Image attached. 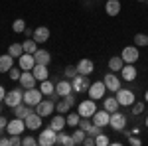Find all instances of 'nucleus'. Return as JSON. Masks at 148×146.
<instances>
[{
  "instance_id": "nucleus-1",
  "label": "nucleus",
  "mask_w": 148,
  "mask_h": 146,
  "mask_svg": "<svg viewBox=\"0 0 148 146\" xmlns=\"http://www.w3.org/2000/svg\"><path fill=\"white\" fill-rule=\"evenodd\" d=\"M87 93H89V99H93V101H101L103 97H105V93H107L105 81H95V83H91L89 89H87Z\"/></svg>"
},
{
  "instance_id": "nucleus-2",
  "label": "nucleus",
  "mask_w": 148,
  "mask_h": 146,
  "mask_svg": "<svg viewBox=\"0 0 148 146\" xmlns=\"http://www.w3.org/2000/svg\"><path fill=\"white\" fill-rule=\"evenodd\" d=\"M42 99H44V93H42L40 89H36V87H32V89H24V103H26V105L36 107Z\"/></svg>"
},
{
  "instance_id": "nucleus-3",
  "label": "nucleus",
  "mask_w": 148,
  "mask_h": 146,
  "mask_svg": "<svg viewBox=\"0 0 148 146\" xmlns=\"http://www.w3.org/2000/svg\"><path fill=\"white\" fill-rule=\"evenodd\" d=\"M116 101H119V105L121 107H132V103L136 101V97H134V93L130 89H121L116 91Z\"/></svg>"
},
{
  "instance_id": "nucleus-4",
  "label": "nucleus",
  "mask_w": 148,
  "mask_h": 146,
  "mask_svg": "<svg viewBox=\"0 0 148 146\" xmlns=\"http://www.w3.org/2000/svg\"><path fill=\"white\" fill-rule=\"evenodd\" d=\"M71 85H73V93H83V91H87L89 85H91L89 75H81V73H77L75 77L71 79Z\"/></svg>"
},
{
  "instance_id": "nucleus-5",
  "label": "nucleus",
  "mask_w": 148,
  "mask_h": 146,
  "mask_svg": "<svg viewBox=\"0 0 148 146\" xmlns=\"http://www.w3.org/2000/svg\"><path fill=\"white\" fill-rule=\"evenodd\" d=\"M56 136H57V130H53L51 126L49 128H44L40 136H38V144L42 146H53L56 144Z\"/></svg>"
},
{
  "instance_id": "nucleus-6",
  "label": "nucleus",
  "mask_w": 148,
  "mask_h": 146,
  "mask_svg": "<svg viewBox=\"0 0 148 146\" xmlns=\"http://www.w3.org/2000/svg\"><path fill=\"white\" fill-rule=\"evenodd\" d=\"M4 101H6V107H10V109H14V107H18L20 103H24V93L22 89H12L6 93V97H4Z\"/></svg>"
},
{
  "instance_id": "nucleus-7",
  "label": "nucleus",
  "mask_w": 148,
  "mask_h": 146,
  "mask_svg": "<svg viewBox=\"0 0 148 146\" xmlns=\"http://www.w3.org/2000/svg\"><path fill=\"white\" fill-rule=\"evenodd\" d=\"M95 111H97V103L93 101V99L81 101L79 105H77V112H79L81 117H85V119H91L93 114H95Z\"/></svg>"
},
{
  "instance_id": "nucleus-8",
  "label": "nucleus",
  "mask_w": 148,
  "mask_h": 146,
  "mask_svg": "<svg viewBox=\"0 0 148 146\" xmlns=\"http://www.w3.org/2000/svg\"><path fill=\"white\" fill-rule=\"evenodd\" d=\"M53 109H56V101L53 99H49V101H42L36 105V112L40 114V117H51L53 114Z\"/></svg>"
},
{
  "instance_id": "nucleus-9",
  "label": "nucleus",
  "mask_w": 148,
  "mask_h": 146,
  "mask_svg": "<svg viewBox=\"0 0 148 146\" xmlns=\"http://www.w3.org/2000/svg\"><path fill=\"white\" fill-rule=\"evenodd\" d=\"M109 126H111L113 130H125V126H126V114H123V112H119V111L111 112Z\"/></svg>"
},
{
  "instance_id": "nucleus-10",
  "label": "nucleus",
  "mask_w": 148,
  "mask_h": 146,
  "mask_svg": "<svg viewBox=\"0 0 148 146\" xmlns=\"http://www.w3.org/2000/svg\"><path fill=\"white\" fill-rule=\"evenodd\" d=\"M26 130V123H24V119H12V121H8V126H6V132L8 134H20L22 136V132Z\"/></svg>"
},
{
  "instance_id": "nucleus-11",
  "label": "nucleus",
  "mask_w": 148,
  "mask_h": 146,
  "mask_svg": "<svg viewBox=\"0 0 148 146\" xmlns=\"http://www.w3.org/2000/svg\"><path fill=\"white\" fill-rule=\"evenodd\" d=\"M121 57L125 59V63H136L140 53H138V47L136 45H126L125 49L121 51Z\"/></svg>"
},
{
  "instance_id": "nucleus-12",
  "label": "nucleus",
  "mask_w": 148,
  "mask_h": 146,
  "mask_svg": "<svg viewBox=\"0 0 148 146\" xmlns=\"http://www.w3.org/2000/svg\"><path fill=\"white\" fill-rule=\"evenodd\" d=\"M73 105H75V95L69 93V95H65V97H61V101H59V103H56V111L61 112V114H65Z\"/></svg>"
},
{
  "instance_id": "nucleus-13",
  "label": "nucleus",
  "mask_w": 148,
  "mask_h": 146,
  "mask_svg": "<svg viewBox=\"0 0 148 146\" xmlns=\"http://www.w3.org/2000/svg\"><path fill=\"white\" fill-rule=\"evenodd\" d=\"M34 65H36L34 53H26V51H24L22 56L18 57V67L22 69V71H32V69H34Z\"/></svg>"
},
{
  "instance_id": "nucleus-14",
  "label": "nucleus",
  "mask_w": 148,
  "mask_h": 146,
  "mask_svg": "<svg viewBox=\"0 0 148 146\" xmlns=\"http://www.w3.org/2000/svg\"><path fill=\"white\" fill-rule=\"evenodd\" d=\"M103 81H105V85H107V91H113V93H116V91L123 87V83H121V79L116 77V73H107L105 77H103Z\"/></svg>"
},
{
  "instance_id": "nucleus-15",
  "label": "nucleus",
  "mask_w": 148,
  "mask_h": 146,
  "mask_svg": "<svg viewBox=\"0 0 148 146\" xmlns=\"http://www.w3.org/2000/svg\"><path fill=\"white\" fill-rule=\"evenodd\" d=\"M91 121H93V124H97V126H107L109 124V121H111V112L109 111H95V114L91 117Z\"/></svg>"
},
{
  "instance_id": "nucleus-16",
  "label": "nucleus",
  "mask_w": 148,
  "mask_h": 146,
  "mask_svg": "<svg viewBox=\"0 0 148 146\" xmlns=\"http://www.w3.org/2000/svg\"><path fill=\"white\" fill-rule=\"evenodd\" d=\"M24 123H26V128L38 130V128H42V117H40L38 112H30V114L24 119Z\"/></svg>"
},
{
  "instance_id": "nucleus-17",
  "label": "nucleus",
  "mask_w": 148,
  "mask_h": 146,
  "mask_svg": "<svg viewBox=\"0 0 148 146\" xmlns=\"http://www.w3.org/2000/svg\"><path fill=\"white\" fill-rule=\"evenodd\" d=\"M18 81H20L22 89H32V87H36V81H38V79L34 77L32 71H22V75H20Z\"/></svg>"
},
{
  "instance_id": "nucleus-18",
  "label": "nucleus",
  "mask_w": 148,
  "mask_h": 146,
  "mask_svg": "<svg viewBox=\"0 0 148 146\" xmlns=\"http://www.w3.org/2000/svg\"><path fill=\"white\" fill-rule=\"evenodd\" d=\"M136 75H138V71H136V67H134V63H125V67L121 69V77L125 79V81H134L136 79Z\"/></svg>"
},
{
  "instance_id": "nucleus-19",
  "label": "nucleus",
  "mask_w": 148,
  "mask_h": 146,
  "mask_svg": "<svg viewBox=\"0 0 148 146\" xmlns=\"http://www.w3.org/2000/svg\"><path fill=\"white\" fill-rule=\"evenodd\" d=\"M34 38L38 44H46L47 40H49V28H46V26H40V28H36L34 30Z\"/></svg>"
},
{
  "instance_id": "nucleus-20",
  "label": "nucleus",
  "mask_w": 148,
  "mask_h": 146,
  "mask_svg": "<svg viewBox=\"0 0 148 146\" xmlns=\"http://www.w3.org/2000/svg\"><path fill=\"white\" fill-rule=\"evenodd\" d=\"M77 71H79L81 75H91L93 71H95V63H93L91 59H81L79 63H77Z\"/></svg>"
},
{
  "instance_id": "nucleus-21",
  "label": "nucleus",
  "mask_w": 148,
  "mask_h": 146,
  "mask_svg": "<svg viewBox=\"0 0 148 146\" xmlns=\"http://www.w3.org/2000/svg\"><path fill=\"white\" fill-rule=\"evenodd\" d=\"M56 93H57V97H65L69 93H73L71 81H59V83H56Z\"/></svg>"
},
{
  "instance_id": "nucleus-22",
  "label": "nucleus",
  "mask_w": 148,
  "mask_h": 146,
  "mask_svg": "<svg viewBox=\"0 0 148 146\" xmlns=\"http://www.w3.org/2000/svg\"><path fill=\"white\" fill-rule=\"evenodd\" d=\"M49 126L53 128V130H63L65 126H67V121H65V117L59 112V114H56V117H51V123H49Z\"/></svg>"
},
{
  "instance_id": "nucleus-23",
  "label": "nucleus",
  "mask_w": 148,
  "mask_h": 146,
  "mask_svg": "<svg viewBox=\"0 0 148 146\" xmlns=\"http://www.w3.org/2000/svg\"><path fill=\"white\" fill-rule=\"evenodd\" d=\"M30 112H34V107H30L26 103H20L18 107H14V117H18V119H26Z\"/></svg>"
},
{
  "instance_id": "nucleus-24",
  "label": "nucleus",
  "mask_w": 148,
  "mask_h": 146,
  "mask_svg": "<svg viewBox=\"0 0 148 146\" xmlns=\"http://www.w3.org/2000/svg\"><path fill=\"white\" fill-rule=\"evenodd\" d=\"M32 73H34V77L38 81H44V79L49 77V71H47V65H42V63H36L34 69H32Z\"/></svg>"
},
{
  "instance_id": "nucleus-25",
  "label": "nucleus",
  "mask_w": 148,
  "mask_h": 146,
  "mask_svg": "<svg viewBox=\"0 0 148 146\" xmlns=\"http://www.w3.org/2000/svg\"><path fill=\"white\" fill-rule=\"evenodd\" d=\"M14 67V57L10 53H4V56H0V73H6V71H10Z\"/></svg>"
},
{
  "instance_id": "nucleus-26",
  "label": "nucleus",
  "mask_w": 148,
  "mask_h": 146,
  "mask_svg": "<svg viewBox=\"0 0 148 146\" xmlns=\"http://www.w3.org/2000/svg\"><path fill=\"white\" fill-rule=\"evenodd\" d=\"M105 12H107L109 16H116V14L121 12V0H107Z\"/></svg>"
},
{
  "instance_id": "nucleus-27",
  "label": "nucleus",
  "mask_w": 148,
  "mask_h": 146,
  "mask_svg": "<svg viewBox=\"0 0 148 146\" xmlns=\"http://www.w3.org/2000/svg\"><path fill=\"white\" fill-rule=\"evenodd\" d=\"M123 67H125V59H123L121 56H114V57L109 59V69H111L113 73H116V71L121 73V69H123Z\"/></svg>"
},
{
  "instance_id": "nucleus-28",
  "label": "nucleus",
  "mask_w": 148,
  "mask_h": 146,
  "mask_svg": "<svg viewBox=\"0 0 148 146\" xmlns=\"http://www.w3.org/2000/svg\"><path fill=\"white\" fill-rule=\"evenodd\" d=\"M34 57H36V63H42V65H49V61H51V56H49L47 49H38Z\"/></svg>"
},
{
  "instance_id": "nucleus-29",
  "label": "nucleus",
  "mask_w": 148,
  "mask_h": 146,
  "mask_svg": "<svg viewBox=\"0 0 148 146\" xmlns=\"http://www.w3.org/2000/svg\"><path fill=\"white\" fill-rule=\"evenodd\" d=\"M56 144H61V146H73V136H69L67 132H63V130H59L56 136Z\"/></svg>"
},
{
  "instance_id": "nucleus-30",
  "label": "nucleus",
  "mask_w": 148,
  "mask_h": 146,
  "mask_svg": "<svg viewBox=\"0 0 148 146\" xmlns=\"http://www.w3.org/2000/svg\"><path fill=\"white\" fill-rule=\"evenodd\" d=\"M119 101H116V97H107L105 101H103V109L105 111H109V112H114V111H119Z\"/></svg>"
},
{
  "instance_id": "nucleus-31",
  "label": "nucleus",
  "mask_w": 148,
  "mask_h": 146,
  "mask_svg": "<svg viewBox=\"0 0 148 146\" xmlns=\"http://www.w3.org/2000/svg\"><path fill=\"white\" fill-rule=\"evenodd\" d=\"M40 91H42L44 95H53V93H56V87H53V83H51L49 79H44L42 85H40Z\"/></svg>"
},
{
  "instance_id": "nucleus-32",
  "label": "nucleus",
  "mask_w": 148,
  "mask_h": 146,
  "mask_svg": "<svg viewBox=\"0 0 148 146\" xmlns=\"http://www.w3.org/2000/svg\"><path fill=\"white\" fill-rule=\"evenodd\" d=\"M22 47H24L26 53H36V51H38V42H36L34 38H30V40H26L22 44Z\"/></svg>"
},
{
  "instance_id": "nucleus-33",
  "label": "nucleus",
  "mask_w": 148,
  "mask_h": 146,
  "mask_svg": "<svg viewBox=\"0 0 148 146\" xmlns=\"http://www.w3.org/2000/svg\"><path fill=\"white\" fill-rule=\"evenodd\" d=\"M8 53H10L14 59H18V57L24 53V47L22 44H10V47H8Z\"/></svg>"
},
{
  "instance_id": "nucleus-34",
  "label": "nucleus",
  "mask_w": 148,
  "mask_h": 146,
  "mask_svg": "<svg viewBox=\"0 0 148 146\" xmlns=\"http://www.w3.org/2000/svg\"><path fill=\"white\" fill-rule=\"evenodd\" d=\"M73 142L75 144H83V140H85V136H87V132L83 130V128H77V130H73Z\"/></svg>"
},
{
  "instance_id": "nucleus-35",
  "label": "nucleus",
  "mask_w": 148,
  "mask_h": 146,
  "mask_svg": "<svg viewBox=\"0 0 148 146\" xmlns=\"http://www.w3.org/2000/svg\"><path fill=\"white\" fill-rule=\"evenodd\" d=\"M132 40H134V45H136V47H144V45H148V36L146 34H136Z\"/></svg>"
},
{
  "instance_id": "nucleus-36",
  "label": "nucleus",
  "mask_w": 148,
  "mask_h": 146,
  "mask_svg": "<svg viewBox=\"0 0 148 146\" xmlns=\"http://www.w3.org/2000/svg\"><path fill=\"white\" fill-rule=\"evenodd\" d=\"M12 30H14L16 34H22V32H26V22H24L22 18L14 20V24H12Z\"/></svg>"
},
{
  "instance_id": "nucleus-37",
  "label": "nucleus",
  "mask_w": 148,
  "mask_h": 146,
  "mask_svg": "<svg viewBox=\"0 0 148 146\" xmlns=\"http://www.w3.org/2000/svg\"><path fill=\"white\" fill-rule=\"evenodd\" d=\"M69 126H79V121H81V114L79 112H69V117L65 119Z\"/></svg>"
},
{
  "instance_id": "nucleus-38",
  "label": "nucleus",
  "mask_w": 148,
  "mask_h": 146,
  "mask_svg": "<svg viewBox=\"0 0 148 146\" xmlns=\"http://www.w3.org/2000/svg\"><path fill=\"white\" fill-rule=\"evenodd\" d=\"M77 73H79V71H77V65H67V67L63 69V75H65V77H67L69 81H71V79L75 77Z\"/></svg>"
},
{
  "instance_id": "nucleus-39",
  "label": "nucleus",
  "mask_w": 148,
  "mask_h": 146,
  "mask_svg": "<svg viewBox=\"0 0 148 146\" xmlns=\"http://www.w3.org/2000/svg\"><path fill=\"white\" fill-rule=\"evenodd\" d=\"M95 144H97V146H109V144H111V140L101 132L99 136H95Z\"/></svg>"
},
{
  "instance_id": "nucleus-40",
  "label": "nucleus",
  "mask_w": 148,
  "mask_h": 146,
  "mask_svg": "<svg viewBox=\"0 0 148 146\" xmlns=\"http://www.w3.org/2000/svg\"><path fill=\"white\" fill-rule=\"evenodd\" d=\"M20 75H22V69H20V67H12L10 71H8V77H10L12 81H18Z\"/></svg>"
},
{
  "instance_id": "nucleus-41",
  "label": "nucleus",
  "mask_w": 148,
  "mask_h": 146,
  "mask_svg": "<svg viewBox=\"0 0 148 146\" xmlns=\"http://www.w3.org/2000/svg\"><path fill=\"white\" fill-rule=\"evenodd\" d=\"M142 111H144V103H142V101H138V103L134 101V103H132V117L140 114Z\"/></svg>"
},
{
  "instance_id": "nucleus-42",
  "label": "nucleus",
  "mask_w": 148,
  "mask_h": 146,
  "mask_svg": "<svg viewBox=\"0 0 148 146\" xmlns=\"http://www.w3.org/2000/svg\"><path fill=\"white\" fill-rule=\"evenodd\" d=\"M101 132H103V128H101V126H97V124H91V126L87 128V134H89V136H99Z\"/></svg>"
},
{
  "instance_id": "nucleus-43",
  "label": "nucleus",
  "mask_w": 148,
  "mask_h": 146,
  "mask_svg": "<svg viewBox=\"0 0 148 146\" xmlns=\"http://www.w3.org/2000/svg\"><path fill=\"white\" fill-rule=\"evenodd\" d=\"M36 144H38V140L34 136H24L22 138V146H36Z\"/></svg>"
},
{
  "instance_id": "nucleus-44",
  "label": "nucleus",
  "mask_w": 148,
  "mask_h": 146,
  "mask_svg": "<svg viewBox=\"0 0 148 146\" xmlns=\"http://www.w3.org/2000/svg\"><path fill=\"white\" fill-rule=\"evenodd\" d=\"M10 146H22V136L20 134H12L10 136Z\"/></svg>"
},
{
  "instance_id": "nucleus-45",
  "label": "nucleus",
  "mask_w": 148,
  "mask_h": 146,
  "mask_svg": "<svg viewBox=\"0 0 148 146\" xmlns=\"http://www.w3.org/2000/svg\"><path fill=\"white\" fill-rule=\"evenodd\" d=\"M128 144H132V146H140V144H142V140H140L136 134H130V136H128Z\"/></svg>"
},
{
  "instance_id": "nucleus-46",
  "label": "nucleus",
  "mask_w": 148,
  "mask_h": 146,
  "mask_svg": "<svg viewBox=\"0 0 148 146\" xmlns=\"http://www.w3.org/2000/svg\"><path fill=\"white\" fill-rule=\"evenodd\" d=\"M6 126H8L6 117H0V134H4V132H6Z\"/></svg>"
},
{
  "instance_id": "nucleus-47",
  "label": "nucleus",
  "mask_w": 148,
  "mask_h": 146,
  "mask_svg": "<svg viewBox=\"0 0 148 146\" xmlns=\"http://www.w3.org/2000/svg\"><path fill=\"white\" fill-rule=\"evenodd\" d=\"M83 144H85V146H93V144H95V136L87 134V136H85V140H83Z\"/></svg>"
},
{
  "instance_id": "nucleus-48",
  "label": "nucleus",
  "mask_w": 148,
  "mask_h": 146,
  "mask_svg": "<svg viewBox=\"0 0 148 146\" xmlns=\"http://www.w3.org/2000/svg\"><path fill=\"white\" fill-rule=\"evenodd\" d=\"M0 146H10V138H0Z\"/></svg>"
},
{
  "instance_id": "nucleus-49",
  "label": "nucleus",
  "mask_w": 148,
  "mask_h": 146,
  "mask_svg": "<svg viewBox=\"0 0 148 146\" xmlns=\"http://www.w3.org/2000/svg\"><path fill=\"white\" fill-rule=\"evenodd\" d=\"M4 97H6V89L0 85V101H4Z\"/></svg>"
},
{
  "instance_id": "nucleus-50",
  "label": "nucleus",
  "mask_w": 148,
  "mask_h": 146,
  "mask_svg": "<svg viewBox=\"0 0 148 146\" xmlns=\"http://www.w3.org/2000/svg\"><path fill=\"white\" fill-rule=\"evenodd\" d=\"M144 101L148 103V91H146V93H144Z\"/></svg>"
},
{
  "instance_id": "nucleus-51",
  "label": "nucleus",
  "mask_w": 148,
  "mask_h": 146,
  "mask_svg": "<svg viewBox=\"0 0 148 146\" xmlns=\"http://www.w3.org/2000/svg\"><path fill=\"white\" fill-rule=\"evenodd\" d=\"M144 124H146V126H148V117H146V121H144Z\"/></svg>"
},
{
  "instance_id": "nucleus-52",
  "label": "nucleus",
  "mask_w": 148,
  "mask_h": 146,
  "mask_svg": "<svg viewBox=\"0 0 148 146\" xmlns=\"http://www.w3.org/2000/svg\"><path fill=\"white\" fill-rule=\"evenodd\" d=\"M0 112H2V105H0Z\"/></svg>"
},
{
  "instance_id": "nucleus-53",
  "label": "nucleus",
  "mask_w": 148,
  "mask_h": 146,
  "mask_svg": "<svg viewBox=\"0 0 148 146\" xmlns=\"http://www.w3.org/2000/svg\"><path fill=\"white\" fill-rule=\"evenodd\" d=\"M138 2H144V0H138Z\"/></svg>"
}]
</instances>
